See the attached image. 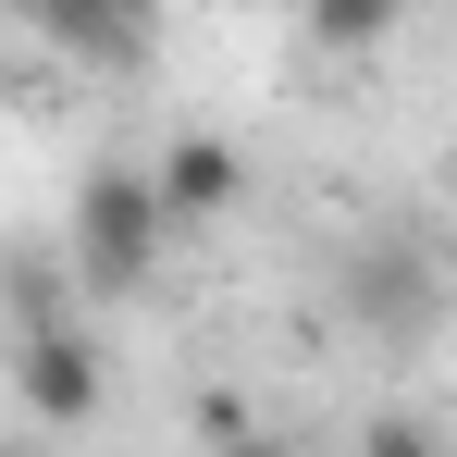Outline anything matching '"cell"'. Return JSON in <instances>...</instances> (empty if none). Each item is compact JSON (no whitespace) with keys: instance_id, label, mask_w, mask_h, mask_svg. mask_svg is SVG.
Wrapping results in <instances>:
<instances>
[{"instance_id":"9c48e42d","label":"cell","mask_w":457,"mask_h":457,"mask_svg":"<svg viewBox=\"0 0 457 457\" xmlns=\"http://www.w3.org/2000/svg\"><path fill=\"white\" fill-rule=\"evenodd\" d=\"M0 457H37V445H0Z\"/></svg>"},{"instance_id":"8992f818","label":"cell","mask_w":457,"mask_h":457,"mask_svg":"<svg viewBox=\"0 0 457 457\" xmlns=\"http://www.w3.org/2000/svg\"><path fill=\"white\" fill-rule=\"evenodd\" d=\"M359 457H445V433H433L420 408H371V420H359Z\"/></svg>"},{"instance_id":"30bf717a","label":"cell","mask_w":457,"mask_h":457,"mask_svg":"<svg viewBox=\"0 0 457 457\" xmlns=\"http://www.w3.org/2000/svg\"><path fill=\"white\" fill-rule=\"evenodd\" d=\"M445 198H457V161H445Z\"/></svg>"},{"instance_id":"52a82bcc","label":"cell","mask_w":457,"mask_h":457,"mask_svg":"<svg viewBox=\"0 0 457 457\" xmlns=\"http://www.w3.org/2000/svg\"><path fill=\"white\" fill-rule=\"evenodd\" d=\"M223 457H297V445H272V433H247V445H223Z\"/></svg>"},{"instance_id":"5b68a950","label":"cell","mask_w":457,"mask_h":457,"mask_svg":"<svg viewBox=\"0 0 457 457\" xmlns=\"http://www.w3.org/2000/svg\"><path fill=\"white\" fill-rule=\"evenodd\" d=\"M297 25H309V50H334V62H371L383 37L408 25V0H297Z\"/></svg>"},{"instance_id":"3957f363","label":"cell","mask_w":457,"mask_h":457,"mask_svg":"<svg viewBox=\"0 0 457 457\" xmlns=\"http://www.w3.org/2000/svg\"><path fill=\"white\" fill-rule=\"evenodd\" d=\"M149 186H161V211H173V223H223L235 198H247V149L211 137V124H186V137L149 161Z\"/></svg>"},{"instance_id":"8fae6325","label":"cell","mask_w":457,"mask_h":457,"mask_svg":"<svg viewBox=\"0 0 457 457\" xmlns=\"http://www.w3.org/2000/svg\"><path fill=\"white\" fill-rule=\"evenodd\" d=\"M445 272H457V247H445Z\"/></svg>"},{"instance_id":"6da1fadb","label":"cell","mask_w":457,"mask_h":457,"mask_svg":"<svg viewBox=\"0 0 457 457\" xmlns=\"http://www.w3.org/2000/svg\"><path fill=\"white\" fill-rule=\"evenodd\" d=\"M161 247H173V211H161L149 161H87L75 211H62V260H75L87 297H137L161 272Z\"/></svg>"},{"instance_id":"277c9868","label":"cell","mask_w":457,"mask_h":457,"mask_svg":"<svg viewBox=\"0 0 457 457\" xmlns=\"http://www.w3.org/2000/svg\"><path fill=\"white\" fill-rule=\"evenodd\" d=\"M25 12H37V37H50L62 62H137V37H149V25H124L112 0H25Z\"/></svg>"},{"instance_id":"7a4b0ae2","label":"cell","mask_w":457,"mask_h":457,"mask_svg":"<svg viewBox=\"0 0 457 457\" xmlns=\"http://www.w3.org/2000/svg\"><path fill=\"white\" fill-rule=\"evenodd\" d=\"M12 395H25L50 433L99 420V395H112V359H99L87 309H75V321H37V334H12Z\"/></svg>"},{"instance_id":"ba28073f","label":"cell","mask_w":457,"mask_h":457,"mask_svg":"<svg viewBox=\"0 0 457 457\" xmlns=\"http://www.w3.org/2000/svg\"><path fill=\"white\" fill-rule=\"evenodd\" d=\"M112 12H124V25H149V12H161V0H112Z\"/></svg>"}]
</instances>
